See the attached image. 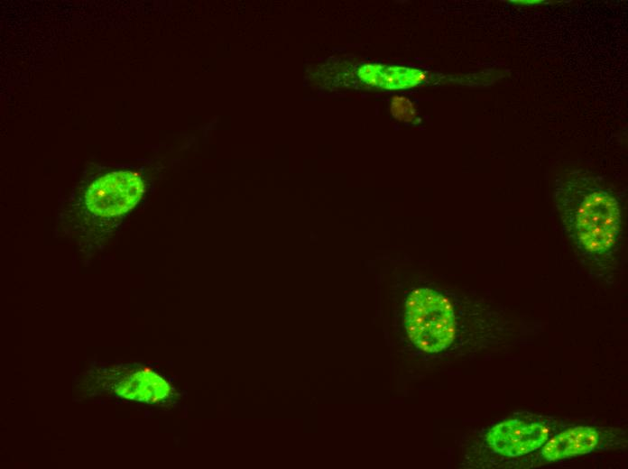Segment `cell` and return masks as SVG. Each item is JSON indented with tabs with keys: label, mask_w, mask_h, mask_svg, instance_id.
I'll list each match as a JSON object with an SVG mask.
<instances>
[{
	"label": "cell",
	"mask_w": 628,
	"mask_h": 469,
	"mask_svg": "<svg viewBox=\"0 0 628 469\" xmlns=\"http://www.w3.org/2000/svg\"><path fill=\"white\" fill-rule=\"evenodd\" d=\"M599 442L594 428L578 426L559 432L542 446L540 455L547 461H557L592 452Z\"/></svg>",
	"instance_id": "cell-6"
},
{
	"label": "cell",
	"mask_w": 628,
	"mask_h": 469,
	"mask_svg": "<svg viewBox=\"0 0 628 469\" xmlns=\"http://www.w3.org/2000/svg\"><path fill=\"white\" fill-rule=\"evenodd\" d=\"M139 175L115 171L100 177L88 189L86 205L95 215L117 216L133 208L144 192Z\"/></svg>",
	"instance_id": "cell-3"
},
{
	"label": "cell",
	"mask_w": 628,
	"mask_h": 469,
	"mask_svg": "<svg viewBox=\"0 0 628 469\" xmlns=\"http://www.w3.org/2000/svg\"><path fill=\"white\" fill-rule=\"evenodd\" d=\"M553 204L579 256L599 268L617 262L624 240L623 206L602 177L577 170L559 178Z\"/></svg>",
	"instance_id": "cell-1"
},
{
	"label": "cell",
	"mask_w": 628,
	"mask_h": 469,
	"mask_svg": "<svg viewBox=\"0 0 628 469\" xmlns=\"http://www.w3.org/2000/svg\"><path fill=\"white\" fill-rule=\"evenodd\" d=\"M391 112L397 120L409 122L414 119L416 110L413 104L404 97H394L391 101Z\"/></svg>",
	"instance_id": "cell-8"
},
{
	"label": "cell",
	"mask_w": 628,
	"mask_h": 469,
	"mask_svg": "<svg viewBox=\"0 0 628 469\" xmlns=\"http://www.w3.org/2000/svg\"><path fill=\"white\" fill-rule=\"evenodd\" d=\"M113 380L115 393L128 400L154 404L168 399L171 393L170 383L146 368L129 371Z\"/></svg>",
	"instance_id": "cell-5"
},
{
	"label": "cell",
	"mask_w": 628,
	"mask_h": 469,
	"mask_svg": "<svg viewBox=\"0 0 628 469\" xmlns=\"http://www.w3.org/2000/svg\"><path fill=\"white\" fill-rule=\"evenodd\" d=\"M549 435L550 428L543 424L511 419L490 428L485 440L494 453L515 457L542 446Z\"/></svg>",
	"instance_id": "cell-4"
},
{
	"label": "cell",
	"mask_w": 628,
	"mask_h": 469,
	"mask_svg": "<svg viewBox=\"0 0 628 469\" xmlns=\"http://www.w3.org/2000/svg\"><path fill=\"white\" fill-rule=\"evenodd\" d=\"M361 82L376 88L401 89L419 84L424 74L414 69L366 64L358 69Z\"/></svg>",
	"instance_id": "cell-7"
},
{
	"label": "cell",
	"mask_w": 628,
	"mask_h": 469,
	"mask_svg": "<svg viewBox=\"0 0 628 469\" xmlns=\"http://www.w3.org/2000/svg\"><path fill=\"white\" fill-rule=\"evenodd\" d=\"M404 326L418 349L427 354L440 353L455 339L457 318L453 305L435 290L418 288L406 300Z\"/></svg>",
	"instance_id": "cell-2"
}]
</instances>
